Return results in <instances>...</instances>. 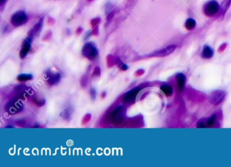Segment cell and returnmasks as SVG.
<instances>
[{
	"label": "cell",
	"mask_w": 231,
	"mask_h": 167,
	"mask_svg": "<svg viewBox=\"0 0 231 167\" xmlns=\"http://www.w3.org/2000/svg\"><path fill=\"white\" fill-rule=\"evenodd\" d=\"M6 110L11 114H16L23 110V105L20 101L12 100L7 104L6 106Z\"/></svg>",
	"instance_id": "obj_2"
},
{
	"label": "cell",
	"mask_w": 231,
	"mask_h": 167,
	"mask_svg": "<svg viewBox=\"0 0 231 167\" xmlns=\"http://www.w3.org/2000/svg\"><path fill=\"white\" fill-rule=\"evenodd\" d=\"M215 119V115L212 116V117L207 121V126H211V125H213V123L214 122Z\"/></svg>",
	"instance_id": "obj_13"
},
{
	"label": "cell",
	"mask_w": 231,
	"mask_h": 167,
	"mask_svg": "<svg viewBox=\"0 0 231 167\" xmlns=\"http://www.w3.org/2000/svg\"><path fill=\"white\" fill-rule=\"evenodd\" d=\"M161 89L167 96H170L173 93V89H172V88L170 85H163L161 87Z\"/></svg>",
	"instance_id": "obj_10"
},
{
	"label": "cell",
	"mask_w": 231,
	"mask_h": 167,
	"mask_svg": "<svg viewBox=\"0 0 231 167\" xmlns=\"http://www.w3.org/2000/svg\"><path fill=\"white\" fill-rule=\"evenodd\" d=\"M84 49L86 50V56L90 60H93L96 58L98 55V51L96 48L93 46L91 43H87L84 47Z\"/></svg>",
	"instance_id": "obj_4"
},
{
	"label": "cell",
	"mask_w": 231,
	"mask_h": 167,
	"mask_svg": "<svg viewBox=\"0 0 231 167\" xmlns=\"http://www.w3.org/2000/svg\"><path fill=\"white\" fill-rule=\"evenodd\" d=\"M27 20V14L23 11H18L11 18V23L14 27H19L26 23Z\"/></svg>",
	"instance_id": "obj_1"
},
{
	"label": "cell",
	"mask_w": 231,
	"mask_h": 167,
	"mask_svg": "<svg viewBox=\"0 0 231 167\" xmlns=\"http://www.w3.org/2000/svg\"><path fill=\"white\" fill-rule=\"evenodd\" d=\"M90 95H91V99L95 100V98H96V90H95L94 88L91 89V90H90Z\"/></svg>",
	"instance_id": "obj_14"
},
{
	"label": "cell",
	"mask_w": 231,
	"mask_h": 167,
	"mask_svg": "<svg viewBox=\"0 0 231 167\" xmlns=\"http://www.w3.org/2000/svg\"><path fill=\"white\" fill-rule=\"evenodd\" d=\"M177 83L179 90L182 92L184 88L185 83H186V77L184 74L179 73L177 75Z\"/></svg>",
	"instance_id": "obj_8"
},
{
	"label": "cell",
	"mask_w": 231,
	"mask_h": 167,
	"mask_svg": "<svg viewBox=\"0 0 231 167\" xmlns=\"http://www.w3.org/2000/svg\"><path fill=\"white\" fill-rule=\"evenodd\" d=\"M32 39H32L31 36H29V37H28L26 39L24 40L23 48H22L20 53V56L21 57V58H23L24 57H25V56H26L28 54V52H29V50H30Z\"/></svg>",
	"instance_id": "obj_5"
},
{
	"label": "cell",
	"mask_w": 231,
	"mask_h": 167,
	"mask_svg": "<svg viewBox=\"0 0 231 167\" xmlns=\"http://www.w3.org/2000/svg\"><path fill=\"white\" fill-rule=\"evenodd\" d=\"M213 55H214L213 49H212L210 46H205L202 52V54H201V56H202L203 58H205V59L211 58L213 56Z\"/></svg>",
	"instance_id": "obj_9"
},
{
	"label": "cell",
	"mask_w": 231,
	"mask_h": 167,
	"mask_svg": "<svg viewBox=\"0 0 231 167\" xmlns=\"http://www.w3.org/2000/svg\"><path fill=\"white\" fill-rule=\"evenodd\" d=\"M195 24H196L195 21L192 19H189L186 22V28H188V29L189 30L193 29V28H195Z\"/></svg>",
	"instance_id": "obj_12"
},
{
	"label": "cell",
	"mask_w": 231,
	"mask_h": 167,
	"mask_svg": "<svg viewBox=\"0 0 231 167\" xmlns=\"http://www.w3.org/2000/svg\"><path fill=\"white\" fill-rule=\"evenodd\" d=\"M6 2V0H1V4H3Z\"/></svg>",
	"instance_id": "obj_15"
},
{
	"label": "cell",
	"mask_w": 231,
	"mask_h": 167,
	"mask_svg": "<svg viewBox=\"0 0 231 167\" xmlns=\"http://www.w3.org/2000/svg\"><path fill=\"white\" fill-rule=\"evenodd\" d=\"M219 10V5L215 1L208 2L205 6V12L208 16H213L217 14Z\"/></svg>",
	"instance_id": "obj_3"
},
{
	"label": "cell",
	"mask_w": 231,
	"mask_h": 167,
	"mask_svg": "<svg viewBox=\"0 0 231 167\" xmlns=\"http://www.w3.org/2000/svg\"><path fill=\"white\" fill-rule=\"evenodd\" d=\"M140 91V89L135 88L134 89H131L129 92H127L125 96L123 97V101L125 102H130L131 101H134V99L136 97V95Z\"/></svg>",
	"instance_id": "obj_6"
},
{
	"label": "cell",
	"mask_w": 231,
	"mask_h": 167,
	"mask_svg": "<svg viewBox=\"0 0 231 167\" xmlns=\"http://www.w3.org/2000/svg\"><path fill=\"white\" fill-rule=\"evenodd\" d=\"M46 75L47 76V80L51 85L56 84L60 80V75L59 73H54V72L50 71L48 73L46 74Z\"/></svg>",
	"instance_id": "obj_7"
},
{
	"label": "cell",
	"mask_w": 231,
	"mask_h": 167,
	"mask_svg": "<svg viewBox=\"0 0 231 167\" xmlns=\"http://www.w3.org/2000/svg\"><path fill=\"white\" fill-rule=\"evenodd\" d=\"M33 76L30 74H20L18 76L17 79L20 81H26L31 80Z\"/></svg>",
	"instance_id": "obj_11"
}]
</instances>
